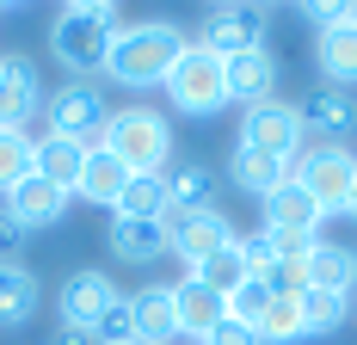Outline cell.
Segmentation results:
<instances>
[{"instance_id":"obj_11","label":"cell","mask_w":357,"mask_h":345,"mask_svg":"<svg viewBox=\"0 0 357 345\" xmlns=\"http://www.w3.org/2000/svg\"><path fill=\"white\" fill-rule=\"evenodd\" d=\"M43 111V80L25 56H0V130H25Z\"/></svg>"},{"instance_id":"obj_32","label":"cell","mask_w":357,"mask_h":345,"mask_svg":"<svg viewBox=\"0 0 357 345\" xmlns=\"http://www.w3.org/2000/svg\"><path fill=\"white\" fill-rule=\"evenodd\" d=\"M271 309V290H265V277H247L234 296H228V314L234 321H247V327H259V314Z\"/></svg>"},{"instance_id":"obj_28","label":"cell","mask_w":357,"mask_h":345,"mask_svg":"<svg viewBox=\"0 0 357 345\" xmlns=\"http://www.w3.org/2000/svg\"><path fill=\"white\" fill-rule=\"evenodd\" d=\"M37 172V142L25 130H0V198L19 185V179H31Z\"/></svg>"},{"instance_id":"obj_21","label":"cell","mask_w":357,"mask_h":345,"mask_svg":"<svg viewBox=\"0 0 357 345\" xmlns=\"http://www.w3.org/2000/svg\"><path fill=\"white\" fill-rule=\"evenodd\" d=\"M111 253L123 265H148L167 253V228L160 222H136V216H111Z\"/></svg>"},{"instance_id":"obj_19","label":"cell","mask_w":357,"mask_h":345,"mask_svg":"<svg viewBox=\"0 0 357 345\" xmlns=\"http://www.w3.org/2000/svg\"><path fill=\"white\" fill-rule=\"evenodd\" d=\"M123 185H130V167H123L111 148H99V154H86V172H80V191H74V198H86L93 210H117Z\"/></svg>"},{"instance_id":"obj_16","label":"cell","mask_w":357,"mask_h":345,"mask_svg":"<svg viewBox=\"0 0 357 345\" xmlns=\"http://www.w3.org/2000/svg\"><path fill=\"white\" fill-rule=\"evenodd\" d=\"M265 204V228H289V235H321V216L326 210L308 198V185L302 179H284L271 198H259Z\"/></svg>"},{"instance_id":"obj_5","label":"cell","mask_w":357,"mask_h":345,"mask_svg":"<svg viewBox=\"0 0 357 345\" xmlns=\"http://www.w3.org/2000/svg\"><path fill=\"white\" fill-rule=\"evenodd\" d=\"M167 99H173V111H185V117L222 111V105H228V62L210 56L204 43H191V50L178 56V68L167 74Z\"/></svg>"},{"instance_id":"obj_14","label":"cell","mask_w":357,"mask_h":345,"mask_svg":"<svg viewBox=\"0 0 357 345\" xmlns=\"http://www.w3.org/2000/svg\"><path fill=\"white\" fill-rule=\"evenodd\" d=\"M130 302V327H136V345H167L178 333V314H173V284H142Z\"/></svg>"},{"instance_id":"obj_27","label":"cell","mask_w":357,"mask_h":345,"mask_svg":"<svg viewBox=\"0 0 357 345\" xmlns=\"http://www.w3.org/2000/svg\"><path fill=\"white\" fill-rule=\"evenodd\" d=\"M197 284H210L215 296H222V302H228V296H234V290H241V284H247V259H241V235H234V247H222V253H215V259H204V265H197Z\"/></svg>"},{"instance_id":"obj_6","label":"cell","mask_w":357,"mask_h":345,"mask_svg":"<svg viewBox=\"0 0 357 345\" xmlns=\"http://www.w3.org/2000/svg\"><path fill=\"white\" fill-rule=\"evenodd\" d=\"M241 148H259V154H271V161L296 167V161L308 154L302 111H296L289 99H265V105H252L247 117H241Z\"/></svg>"},{"instance_id":"obj_13","label":"cell","mask_w":357,"mask_h":345,"mask_svg":"<svg viewBox=\"0 0 357 345\" xmlns=\"http://www.w3.org/2000/svg\"><path fill=\"white\" fill-rule=\"evenodd\" d=\"M173 314H178V333H191V339H210L215 327L228 321V302L215 296L210 284H197V277L185 272L173 284Z\"/></svg>"},{"instance_id":"obj_31","label":"cell","mask_w":357,"mask_h":345,"mask_svg":"<svg viewBox=\"0 0 357 345\" xmlns=\"http://www.w3.org/2000/svg\"><path fill=\"white\" fill-rule=\"evenodd\" d=\"M259 241H265V253H271V259H289V265H308V253L321 247V235H289V228H265Z\"/></svg>"},{"instance_id":"obj_25","label":"cell","mask_w":357,"mask_h":345,"mask_svg":"<svg viewBox=\"0 0 357 345\" xmlns=\"http://www.w3.org/2000/svg\"><path fill=\"white\" fill-rule=\"evenodd\" d=\"M308 290H333V296H351L357 290V253L351 247H314L308 253Z\"/></svg>"},{"instance_id":"obj_15","label":"cell","mask_w":357,"mask_h":345,"mask_svg":"<svg viewBox=\"0 0 357 345\" xmlns=\"http://www.w3.org/2000/svg\"><path fill=\"white\" fill-rule=\"evenodd\" d=\"M62 210H68V191H56L50 179H19L13 191H6V216L31 235V228H50V222H62Z\"/></svg>"},{"instance_id":"obj_4","label":"cell","mask_w":357,"mask_h":345,"mask_svg":"<svg viewBox=\"0 0 357 345\" xmlns=\"http://www.w3.org/2000/svg\"><path fill=\"white\" fill-rule=\"evenodd\" d=\"M105 130H111L105 87H93V80H68V87L50 93V136H68V142H80L86 154H99V148H105Z\"/></svg>"},{"instance_id":"obj_29","label":"cell","mask_w":357,"mask_h":345,"mask_svg":"<svg viewBox=\"0 0 357 345\" xmlns=\"http://www.w3.org/2000/svg\"><path fill=\"white\" fill-rule=\"evenodd\" d=\"M252 333H259V345H296V339H308V333H302V309L284 302V296H271V309L259 314Z\"/></svg>"},{"instance_id":"obj_22","label":"cell","mask_w":357,"mask_h":345,"mask_svg":"<svg viewBox=\"0 0 357 345\" xmlns=\"http://www.w3.org/2000/svg\"><path fill=\"white\" fill-rule=\"evenodd\" d=\"M43 302V284L31 265H0V327H25Z\"/></svg>"},{"instance_id":"obj_10","label":"cell","mask_w":357,"mask_h":345,"mask_svg":"<svg viewBox=\"0 0 357 345\" xmlns=\"http://www.w3.org/2000/svg\"><path fill=\"white\" fill-rule=\"evenodd\" d=\"M265 25H271V19H265L259 6H215L197 43H204L210 56H222V62H234V56L265 50Z\"/></svg>"},{"instance_id":"obj_2","label":"cell","mask_w":357,"mask_h":345,"mask_svg":"<svg viewBox=\"0 0 357 345\" xmlns=\"http://www.w3.org/2000/svg\"><path fill=\"white\" fill-rule=\"evenodd\" d=\"M117 6L111 0H74L56 13V25H50V56L74 74V80H86V74L99 68L105 74V56L111 43H117Z\"/></svg>"},{"instance_id":"obj_1","label":"cell","mask_w":357,"mask_h":345,"mask_svg":"<svg viewBox=\"0 0 357 345\" xmlns=\"http://www.w3.org/2000/svg\"><path fill=\"white\" fill-rule=\"evenodd\" d=\"M191 43L178 31L173 19H148V25H123L117 43H111L105 56V80L117 87H130V93H148V87H167V74L178 68V56H185Z\"/></svg>"},{"instance_id":"obj_34","label":"cell","mask_w":357,"mask_h":345,"mask_svg":"<svg viewBox=\"0 0 357 345\" xmlns=\"http://www.w3.org/2000/svg\"><path fill=\"white\" fill-rule=\"evenodd\" d=\"M204 345H259V333H252L247 321H234V314H228V321H222V327H215Z\"/></svg>"},{"instance_id":"obj_23","label":"cell","mask_w":357,"mask_h":345,"mask_svg":"<svg viewBox=\"0 0 357 345\" xmlns=\"http://www.w3.org/2000/svg\"><path fill=\"white\" fill-rule=\"evenodd\" d=\"M314 56H321L326 87H345V93L357 87V25H333V31H321Z\"/></svg>"},{"instance_id":"obj_17","label":"cell","mask_w":357,"mask_h":345,"mask_svg":"<svg viewBox=\"0 0 357 345\" xmlns=\"http://www.w3.org/2000/svg\"><path fill=\"white\" fill-rule=\"evenodd\" d=\"M278 99V62H271V50H252V56H234L228 62V105H265Z\"/></svg>"},{"instance_id":"obj_20","label":"cell","mask_w":357,"mask_h":345,"mask_svg":"<svg viewBox=\"0 0 357 345\" xmlns=\"http://www.w3.org/2000/svg\"><path fill=\"white\" fill-rule=\"evenodd\" d=\"M80 172H86V148L68 136H43L37 142V179H50L56 191H80Z\"/></svg>"},{"instance_id":"obj_3","label":"cell","mask_w":357,"mask_h":345,"mask_svg":"<svg viewBox=\"0 0 357 345\" xmlns=\"http://www.w3.org/2000/svg\"><path fill=\"white\" fill-rule=\"evenodd\" d=\"M105 148L130 172H167V161H173V124L160 111H148V105H123V111H111Z\"/></svg>"},{"instance_id":"obj_35","label":"cell","mask_w":357,"mask_h":345,"mask_svg":"<svg viewBox=\"0 0 357 345\" xmlns=\"http://www.w3.org/2000/svg\"><path fill=\"white\" fill-rule=\"evenodd\" d=\"M56 345H99L93 333H80V327H56Z\"/></svg>"},{"instance_id":"obj_7","label":"cell","mask_w":357,"mask_h":345,"mask_svg":"<svg viewBox=\"0 0 357 345\" xmlns=\"http://www.w3.org/2000/svg\"><path fill=\"white\" fill-rule=\"evenodd\" d=\"M296 179L308 185V198H314L326 216H339L345 198H351V185H357V154L345 142H314V148L296 161Z\"/></svg>"},{"instance_id":"obj_8","label":"cell","mask_w":357,"mask_h":345,"mask_svg":"<svg viewBox=\"0 0 357 345\" xmlns=\"http://www.w3.org/2000/svg\"><path fill=\"white\" fill-rule=\"evenodd\" d=\"M160 228H167V253L185 259L191 272H197L204 259H215L222 247H234V228H228L222 210H167Z\"/></svg>"},{"instance_id":"obj_12","label":"cell","mask_w":357,"mask_h":345,"mask_svg":"<svg viewBox=\"0 0 357 345\" xmlns=\"http://www.w3.org/2000/svg\"><path fill=\"white\" fill-rule=\"evenodd\" d=\"M296 111H302V130L321 136V142H345L357 130V99L345 93V87H314Z\"/></svg>"},{"instance_id":"obj_9","label":"cell","mask_w":357,"mask_h":345,"mask_svg":"<svg viewBox=\"0 0 357 345\" xmlns=\"http://www.w3.org/2000/svg\"><path fill=\"white\" fill-rule=\"evenodd\" d=\"M123 302V290L111 284L105 272H68L62 290H56V309H62V327H80V333H99V321Z\"/></svg>"},{"instance_id":"obj_26","label":"cell","mask_w":357,"mask_h":345,"mask_svg":"<svg viewBox=\"0 0 357 345\" xmlns=\"http://www.w3.org/2000/svg\"><path fill=\"white\" fill-rule=\"evenodd\" d=\"M167 179L160 172H130V185H123V198H117V216H136V222H160L167 216Z\"/></svg>"},{"instance_id":"obj_36","label":"cell","mask_w":357,"mask_h":345,"mask_svg":"<svg viewBox=\"0 0 357 345\" xmlns=\"http://www.w3.org/2000/svg\"><path fill=\"white\" fill-rule=\"evenodd\" d=\"M345 216H357V185H351V198H345Z\"/></svg>"},{"instance_id":"obj_30","label":"cell","mask_w":357,"mask_h":345,"mask_svg":"<svg viewBox=\"0 0 357 345\" xmlns=\"http://www.w3.org/2000/svg\"><path fill=\"white\" fill-rule=\"evenodd\" d=\"M296 309H302V333H333V327H345V296H333V290H302Z\"/></svg>"},{"instance_id":"obj_18","label":"cell","mask_w":357,"mask_h":345,"mask_svg":"<svg viewBox=\"0 0 357 345\" xmlns=\"http://www.w3.org/2000/svg\"><path fill=\"white\" fill-rule=\"evenodd\" d=\"M167 204L173 210H215V172L204 161H167Z\"/></svg>"},{"instance_id":"obj_33","label":"cell","mask_w":357,"mask_h":345,"mask_svg":"<svg viewBox=\"0 0 357 345\" xmlns=\"http://www.w3.org/2000/svg\"><path fill=\"white\" fill-rule=\"evenodd\" d=\"M19 247H25V228L6 216V204H0V265H19Z\"/></svg>"},{"instance_id":"obj_24","label":"cell","mask_w":357,"mask_h":345,"mask_svg":"<svg viewBox=\"0 0 357 345\" xmlns=\"http://www.w3.org/2000/svg\"><path fill=\"white\" fill-rule=\"evenodd\" d=\"M228 179H234L241 191H252V198H271L284 179H296V167L271 161V154H259V148H234V161H228Z\"/></svg>"}]
</instances>
